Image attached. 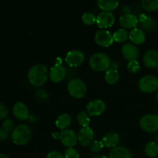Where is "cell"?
<instances>
[{"instance_id": "cell-1", "label": "cell", "mask_w": 158, "mask_h": 158, "mask_svg": "<svg viewBox=\"0 0 158 158\" xmlns=\"http://www.w3.org/2000/svg\"><path fill=\"white\" fill-rule=\"evenodd\" d=\"M49 77L48 68L44 64H35L29 69L28 72V80L32 85L41 86L46 83Z\"/></svg>"}, {"instance_id": "cell-2", "label": "cell", "mask_w": 158, "mask_h": 158, "mask_svg": "<svg viewBox=\"0 0 158 158\" xmlns=\"http://www.w3.org/2000/svg\"><path fill=\"white\" fill-rule=\"evenodd\" d=\"M12 140L18 145H24L29 143L32 138V131L26 124H19L15 127L12 132Z\"/></svg>"}, {"instance_id": "cell-3", "label": "cell", "mask_w": 158, "mask_h": 158, "mask_svg": "<svg viewBox=\"0 0 158 158\" xmlns=\"http://www.w3.org/2000/svg\"><path fill=\"white\" fill-rule=\"evenodd\" d=\"M89 66L92 69L98 72L106 71L110 67V59L103 52L94 53L89 59Z\"/></svg>"}, {"instance_id": "cell-4", "label": "cell", "mask_w": 158, "mask_h": 158, "mask_svg": "<svg viewBox=\"0 0 158 158\" xmlns=\"http://www.w3.org/2000/svg\"><path fill=\"white\" fill-rule=\"evenodd\" d=\"M67 90L73 97L80 99L84 97L86 93V83L80 79H73L68 83Z\"/></svg>"}, {"instance_id": "cell-5", "label": "cell", "mask_w": 158, "mask_h": 158, "mask_svg": "<svg viewBox=\"0 0 158 158\" xmlns=\"http://www.w3.org/2000/svg\"><path fill=\"white\" fill-rule=\"evenodd\" d=\"M139 124L146 132L153 133L158 131V115L157 114H145L140 119Z\"/></svg>"}, {"instance_id": "cell-6", "label": "cell", "mask_w": 158, "mask_h": 158, "mask_svg": "<svg viewBox=\"0 0 158 158\" xmlns=\"http://www.w3.org/2000/svg\"><path fill=\"white\" fill-rule=\"evenodd\" d=\"M138 86L140 90L144 93L155 92L158 89V79L155 76L146 75L140 79Z\"/></svg>"}, {"instance_id": "cell-7", "label": "cell", "mask_w": 158, "mask_h": 158, "mask_svg": "<svg viewBox=\"0 0 158 158\" xmlns=\"http://www.w3.org/2000/svg\"><path fill=\"white\" fill-rule=\"evenodd\" d=\"M85 60V55L79 49H73L66 53L65 61L71 67L80 66Z\"/></svg>"}, {"instance_id": "cell-8", "label": "cell", "mask_w": 158, "mask_h": 158, "mask_svg": "<svg viewBox=\"0 0 158 158\" xmlns=\"http://www.w3.org/2000/svg\"><path fill=\"white\" fill-rule=\"evenodd\" d=\"M59 138L61 143L68 148H72L75 146L78 141V136L73 130L66 129L59 134Z\"/></svg>"}, {"instance_id": "cell-9", "label": "cell", "mask_w": 158, "mask_h": 158, "mask_svg": "<svg viewBox=\"0 0 158 158\" xmlns=\"http://www.w3.org/2000/svg\"><path fill=\"white\" fill-rule=\"evenodd\" d=\"M94 39L96 43L103 47H108L114 41L113 34H111V32L107 29H100L97 31L95 33Z\"/></svg>"}, {"instance_id": "cell-10", "label": "cell", "mask_w": 158, "mask_h": 158, "mask_svg": "<svg viewBox=\"0 0 158 158\" xmlns=\"http://www.w3.org/2000/svg\"><path fill=\"white\" fill-rule=\"evenodd\" d=\"M115 22V17L110 12H102L97 16V24L100 29L111 27Z\"/></svg>"}, {"instance_id": "cell-11", "label": "cell", "mask_w": 158, "mask_h": 158, "mask_svg": "<svg viewBox=\"0 0 158 158\" xmlns=\"http://www.w3.org/2000/svg\"><path fill=\"white\" fill-rule=\"evenodd\" d=\"M106 110V104L101 100H94L86 106V111L89 116H99Z\"/></svg>"}, {"instance_id": "cell-12", "label": "cell", "mask_w": 158, "mask_h": 158, "mask_svg": "<svg viewBox=\"0 0 158 158\" xmlns=\"http://www.w3.org/2000/svg\"><path fill=\"white\" fill-rule=\"evenodd\" d=\"M94 137V130L89 127H82L78 134V141L82 146L87 147L92 143Z\"/></svg>"}, {"instance_id": "cell-13", "label": "cell", "mask_w": 158, "mask_h": 158, "mask_svg": "<svg viewBox=\"0 0 158 158\" xmlns=\"http://www.w3.org/2000/svg\"><path fill=\"white\" fill-rule=\"evenodd\" d=\"M66 70L63 65L56 63L52 66L49 71V78L54 83H60L65 78Z\"/></svg>"}, {"instance_id": "cell-14", "label": "cell", "mask_w": 158, "mask_h": 158, "mask_svg": "<svg viewBox=\"0 0 158 158\" xmlns=\"http://www.w3.org/2000/svg\"><path fill=\"white\" fill-rule=\"evenodd\" d=\"M143 62L145 66L150 69L157 68L158 66V52L156 49H149L143 56Z\"/></svg>"}, {"instance_id": "cell-15", "label": "cell", "mask_w": 158, "mask_h": 158, "mask_svg": "<svg viewBox=\"0 0 158 158\" xmlns=\"http://www.w3.org/2000/svg\"><path fill=\"white\" fill-rule=\"evenodd\" d=\"M122 54L128 61L137 60L139 56L138 48L133 43H125L122 47Z\"/></svg>"}, {"instance_id": "cell-16", "label": "cell", "mask_w": 158, "mask_h": 158, "mask_svg": "<svg viewBox=\"0 0 158 158\" xmlns=\"http://www.w3.org/2000/svg\"><path fill=\"white\" fill-rule=\"evenodd\" d=\"M120 24L125 29H134L139 23V19L135 15L125 13L120 17Z\"/></svg>"}, {"instance_id": "cell-17", "label": "cell", "mask_w": 158, "mask_h": 158, "mask_svg": "<svg viewBox=\"0 0 158 158\" xmlns=\"http://www.w3.org/2000/svg\"><path fill=\"white\" fill-rule=\"evenodd\" d=\"M14 116L19 120H24L29 117V110L27 106L23 102H17L12 108Z\"/></svg>"}, {"instance_id": "cell-18", "label": "cell", "mask_w": 158, "mask_h": 158, "mask_svg": "<svg viewBox=\"0 0 158 158\" xmlns=\"http://www.w3.org/2000/svg\"><path fill=\"white\" fill-rule=\"evenodd\" d=\"M129 39L131 43L134 45H140L143 43L146 40L144 32L140 28H134L129 32Z\"/></svg>"}, {"instance_id": "cell-19", "label": "cell", "mask_w": 158, "mask_h": 158, "mask_svg": "<svg viewBox=\"0 0 158 158\" xmlns=\"http://www.w3.org/2000/svg\"><path fill=\"white\" fill-rule=\"evenodd\" d=\"M109 158H132V154L125 147L117 146L111 150Z\"/></svg>"}, {"instance_id": "cell-20", "label": "cell", "mask_w": 158, "mask_h": 158, "mask_svg": "<svg viewBox=\"0 0 158 158\" xmlns=\"http://www.w3.org/2000/svg\"><path fill=\"white\" fill-rule=\"evenodd\" d=\"M103 141L104 146L106 148H116L120 141V137L118 134L115 132H110L106 134L104 137H103Z\"/></svg>"}, {"instance_id": "cell-21", "label": "cell", "mask_w": 158, "mask_h": 158, "mask_svg": "<svg viewBox=\"0 0 158 158\" xmlns=\"http://www.w3.org/2000/svg\"><path fill=\"white\" fill-rule=\"evenodd\" d=\"M97 5L99 8L103 12H111L117 9L119 6V1L117 0H98Z\"/></svg>"}, {"instance_id": "cell-22", "label": "cell", "mask_w": 158, "mask_h": 158, "mask_svg": "<svg viewBox=\"0 0 158 158\" xmlns=\"http://www.w3.org/2000/svg\"><path fill=\"white\" fill-rule=\"evenodd\" d=\"M71 123H72V119L70 116L67 114H62L56 118L55 124L56 127L63 131L67 129V127L70 126Z\"/></svg>"}, {"instance_id": "cell-23", "label": "cell", "mask_w": 158, "mask_h": 158, "mask_svg": "<svg viewBox=\"0 0 158 158\" xmlns=\"http://www.w3.org/2000/svg\"><path fill=\"white\" fill-rule=\"evenodd\" d=\"M140 21L141 26L146 30L153 31L157 27V23L151 17H148L145 15H140Z\"/></svg>"}, {"instance_id": "cell-24", "label": "cell", "mask_w": 158, "mask_h": 158, "mask_svg": "<svg viewBox=\"0 0 158 158\" xmlns=\"http://www.w3.org/2000/svg\"><path fill=\"white\" fill-rule=\"evenodd\" d=\"M104 78L110 84H115L120 79V73L116 68H110L105 73Z\"/></svg>"}, {"instance_id": "cell-25", "label": "cell", "mask_w": 158, "mask_h": 158, "mask_svg": "<svg viewBox=\"0 0 158 158\" xmlns=\"http://www.w3.org/2000/svg\"><path fill=\"white\" fill-rule=\"evenodd\" d=\"M113 37H114V40L117 43H123L126 41L128 38H129V32L127 29H119L113 34Z\"/></svg>"}, {"instance_id": "cell-26", "label": "cell", "mask_w": 158, "mask_h": 158, "mask_svg": "<svg viewBox=\"0 0 158 158\" xmlns=\"http://www.w3.org/2000/svg\"><path fill=\"white\" fill-rule=\"evenodd\" d=\"M145 154L150 157H154L158 155V143L151 141L145 145Z\"/></svg>"}, {"instance_id": "cell-27", "label": "cell", "mask_w": 158, "mask_h": 158, "mask_svg": "<svg viewBox=\"0 0 158 158\" xmlns=\"http://www.w3.org/2000/svg\"><path fill=\"white\" fill-rule=\"evenodd\" d=\"M141 5L143 9L149 12L158 10V0H142Z\"/></svg>"}, {"instance_id": "cell-28", "label": "cell", "mask_w": 158, "mask_h": 158, "mask_svg": "<svg viewBox=\"0 0 158 158\" xmlns=\"http://www.w3.org/2000/svg\"><path fill=\"white\" fill-rule=\"evenodd\" d=\"M77 121L79 124L81 125L83 127H89V123H90V117L86 111H81L77 115Z\"/></svg>"}, {"instance_id": "cell-29", "label": "cell", "mask_w": 158, "mask_h": 158, "mask_svg": "<svg viewBox=\"0 0 158 158\" xmlns=\"http://www.w3.org/2000/svg\"><path fill=\"white\" fill-rule=\"evenodd\" d=\"M82 20L86 25H94L97 23V16L91 12H85L82 15Z\"/></svg>"}, {"instance_id": "cell-30", "label": "cell", "mask_w": 158, "mask_h": 158, "mask_svg": "<svg viewBox=\"0 0 158 158\" xmlns=\"http://www.w3.org/2000/svg\"><path fill=\"white\" fill-rule=\"evenodd\" d=\"M90 151L94 153H99L104 147L102 140H94L90 145Z\"/></svg>"}, {"instance_id": "cell-31", "label": "cell", "mask_w": 158, "mask_h": 158, "mask_svg": "<svg viewBox=\"0 0 158 158\" xmlns=\"http://www.w3.org/2000/svg\"><path fill=\"white\" fill-rule=\"evenodd\" d=\"M15 127V123H14L13 120L10 118H7L4 120V122L2 123V128L4 131H6V132H11V131H13V130Z\"/></svg>"}, {"instance_id": "cell-32", "label": "cell", "mask_w": 158, "mask_h": 158, "mask_svg": "<svg viewBox=\"0 0 158 158\" xmlns=\"http://www.w3.org/2000/svg\"><path fill=\"white\" fill-rule=\"evenodd\" d=\"M65 158H79L80 154L74 148H67L64 152Z\"/></svg>"}, {"instance_id": "cell-33", "label": "cell", "mask_w": 158, "mask_h": 158, "mask_svg": "<svg viewBox=\"0 0 158 158\" xmlns=\"http://www.w3.org/2000/svg\"><path fill=\"white\" fill-rule=\"evenodd\" d=\"M127 69L131 73H137L140 69V64L137 60L129 61L127 63Z\"/></svg>"}, {"instance_id": "cell-34", "label": "cell", "mask_w": 158, "mask_h": 158, "mask_svg": "<svg viewBox=\"0 0 158 158\" xmlns=\"http://www.w3.org/2000/svg\"><path fill=\"white\" fill-rule=\"evenodd\" d=\"M8 114H9V110L7 106L4 103L0 102V119L6 118L7 117Z\"/></svg>"}, {"instance_id": "cell-35", "label": "cell", "mask_w": 158, "mask_h": 158, "mask_svg": "<svg viewBox=\"0 0 158 158\" xmlns=\"http://www.w3.org/2000/svg\"><path fill=\"white\" fill-rule=\"evenodd\" d=\"M46 158H65L64 155L59 151H52L47 155Z\"/></svg>"}, {"instance_id": "cell-36", "label": "cell", "mask_w": 158, "mask_h": 158, "mask_svg": "<svg viewBox=\"0 0 158 158\" xmlns=\"http://www.w3.org/2000/svg\"><path fill=\"white\" fill-rule=\"evenodd\" d=\"M8 136H9V133L4 131L2 127H0V140H6L8 137Z\"/></svg>"}, {"instance_id": "cell-37", "label": "cell", "mask_w": 158, "mask_h": 158, "mask_svg": "<svg viewBox=\"0 0 158 158\" xmlns=\"http://www.w3.org/2000/svg\"><path fill=\"white\" fill-rule=\"evenodd\" d=\"M0 158H9L7 155L4 154H0Z\"/></svg>"}, {"instance_id": "cell-38", "label": "cell", "mask_w": 158, "mask_h": 158, "mask_svg": "<svg viewBox=\"0 0 158 158\" xmlns=\"http://www.w3.org/2000/svg\"><path fill=\"white\" fill-rule=\"evenodd\" d=\"M92 158H109V157H106V156H101V157H97V156H96V157H94Z\"/></svg>"}, {"instance_id": "cell-39", "label": "cell", "mask_w": 158, "mask_h": 158, "mask_svg": "<svg viewBox=\"0 0 158 158\" xmlns=\"http://www.w3.org/2000/svg\"><path fill=\"white\" fill-rule=\"evenodd\" d=\"M156 140H157V141H158V131H157V134H156Z\"/></svg>"}, {"instance_id": "cell-40", "label": "cell", "mask_w": 158, "mask_h": 158, "mask_svg": "<svg viewBox=\"0 0 158 158\" xmlns=\"http://www.w3.org/2000/svg\"><path fill=\"white\" fill-rule=\"evenodd\" d=\"M156 99H157V100L158 101V92L157 93V95H156Z\"/></svg>"}, {"instance_id": "cell-41", "label": "cell", "mask_w": 158, "mask_h": 158, "mask_svg": "<svg viewBox=\"0 0 158 158\" xmlns=\"http://www.w3.org/2000/svg\"><path fill=\"white\" fill-rule=\"evenodd\" d=\"M157 72H158V66H157Z\"/></svg>"}, {"instance_id": "cell-42", "label": "cell", "mask_w": 158, "mask_h": 158, "mask_svg": "<svg viewBox=\"0 0 158 158\" xmlns=\"http://www.w3.org/2000/svg\"><path fill=\"white\" fill-rule=\"evenodd\" d=\"M157 15H158V12H157Z\"/></svg>"}]
</instances>
